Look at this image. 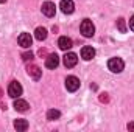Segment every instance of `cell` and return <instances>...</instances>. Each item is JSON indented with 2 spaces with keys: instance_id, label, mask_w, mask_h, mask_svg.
<instances>
[{
  "instance_id": "obj_1",
  "label": "cell",
  "mask_w": 134,
  "mask_h": 132,
  "mask_svg": "<svg viewBox=\"0 0 134 132\" xmlns=\"http://www.w3.org/2000/svg\"><path fill=\"white\" fill-rule=\"evenodd\" d=\"M80 30H81V34H83L84 37H92L94 33H95V27H94L92 20H89V19H84V20L81 22Z\"/></svg>"
},
{
  "instance_id": "obj_2",
  "label": "cell",
  "mask_w": 134,
  "mask_h": 132,
  "mask_svg": "<svg viewBox=\"0 0 134 132\" xmlns=\"http://www.w3.org/2000/svg\"><path fill=\"white\" fill-rule=\"evenodd\" d=\"M108 68H109L112 73H120V71L125 68V62H123V59H120V58H111V59L108 61Z\"/></svg>"
},
{
  "instance_id": "obj_3",
  "label": "cell",
  "mask_w": 134,
  "mask_h": 132,
  "mask_svg": "<svg viewBox=\"0 0 134 132\" xmlns=\"http://www.w3.org/2000/svg\"><path fill=\"white\" fill-rule=\"evenodd\" d=\"M22 86L17 82V81H11L9 82V86H8V95L11 97V98H19L20 95H22Z\"/></svg>"
},
{
  "instance_id": "obj_4",
  "label": "cell",
  "mask_w": 134,
  "mask_h": 132,
  "mask_svg": "<svg viewBox=\"0 0 134 132\" xmlns=\"http://www.w3.org/2000/svg\"><path fill=\"white\" fill-rule=\"evenodd\" d=\"M41 9H42V14L47 16V17H53L55 13H56V6H55L53 2H44Z\"/></svg>"
},
{
  "instance_id": "obj_5",
  "label": "cell",
  "mask_w": 134,
  "mask_h": 132,
  "mask_svg": "<svg viewBox=\"0 0 134 132\" xmlns=\"http://www.w3.org/2000/svg\"><path fill=\"white\" fill-rule=\"evenodd\" d=\"M66 89L69 92H76V90L80 89V79H78L76 76H67Z\"/></svg>"
},
{
  "instance_id": "obj_6",
  "label": "cell",
  "mask_w": 134,
  "mask_h": 132,
  "mask_svg": "<svg viewBox=\"0 0 134 132\" xmlns=\"http://www.w3.org/2000/svg\"><path fill=\"white\" fill-rule=\"evenodd\" d=\"M17 42L22 48H30L31 47V42H33V37L30 36V33H22L17 37Z\"/></svg>"
},
{
  "instance_id": "obj_7",
  "label": "cell",
  "mask_w": 134,
  "mask_h": 132,
  "mask_svg": "<svg viewBox=\"0 0 134 132\" xmlns=\"http://www.w3.org/2000/svg\"><path fill=\"white\" fill-rule=\"evenodd\" d=\"M27 73L33 78L34 81H39L41 76H42V70H41L37 65H34V64H30V65L27 67Z\"/></svg>"
},
{
  "instance_id": "obj_8",
  "label": "cell",
  "mask_w": 134,
  "mask_h": 132,
  "mask_svg": "<svg viewBox=\"0 0 134 132\" xmlns=\"http://www.w3.org/2000/svg\"><path fill=\"white\" fill-rule=\"evenodd\" d=\"M58 65H59V56H58L56 53L48 55V56L45 58V67H47V68H56Z\"/></svg>"
},
{
  "instance_id": "obj_9",
  "label": "cell",
  "mask_w": 134,
  "mask_h": 132,
  "mask_svg": "<svg viewBox=\"0 0 134 132\" xmlns=\"http://www.w3.org/2000/svg\"><path fill=\"white\" fill-rule=\"evenodd\" d=\"M63 61H64V65H66L67 68H72V67L76 65V62H78V56H76L75 53H66Z\"/></svg>"
},
{
  "instance_id": "obj_10",
  "label": "cell",
  "mask_w": 134,
  "mask_h": 132,
  "mask_svg": "<svg viewBox=\"0 0 134 132\" xmlns=\"http://www.w3.org/2000/svg\"><path fill=\"white\" fill-rule=\"evenodd\" d=\"M59 8L64 14H72L75 9V3H73V0H61Z\"/></svg>"
},
{
  "instance_id": "obj_11",
  "label": "cell",
  "mask_w": 134,
  "mask_h": 132,
  "mask_svg": "<svg viewBox=\"0 0 134 132\" xmlns=\"http://www.w3.org/2000/svg\"><path fill=\"white\" fill-rule=\"evenodd\" d=\"M58 45H59V48H61V50L67 51V50H70V48L73 47V42H72V39H70V37H67V36H61V37H59V40H58Z\"/></svg>"
},
{
  "instance_id": "obj_12",
  "label": "cell",
  "mask_w": 134,
  "mask_h": 132,
  "mask_svg": "<svg viewBox=\"0 0 134 132\" xmlns=\"http://www.w3.org/2000/svg\"><path fill=\"white\" fill-rule=\"evenodd\" d=\"M94 56H95V50H94L92 47L86 45V47H83V48H81V58H83L84 61H91Z\"/></svg>"
},
{
  "instance_id": "obj_13",
  "label": "cell",
  "mask_w": 134,
  "mask_h": 132,
  "mask_svg": "<svg viewBox=\"0 0 134 132\" xmlns=\"http://www.w3.org/2000/svg\"><path fill=\"white\" fill-rule=\"evenodd\" d=\"M28 107H30V106H28V103H27L25 99H19L17 98L16 101H14V109H16L17 112H27Z\"/></svg>"
},
{
  "instance_id": "obj_14",
  "label": "cell",
  "mask_w": 134,
  "mask_h": 132,
  "mask_svg": "<svg viewBox=\"0 0 134 132\" xmlns=\"http://www.w3.org/2000/svg\"><path fill=\"white\" fill-rule=\"evenodd\" d=\"M14 128L17 129V131H27L28 129V121L27 120H16L14 121Z\"/></svg>"
},
{
  "instance_id": "obj_15",
  "label": "cell",
  "mask_w": 134,
  "mask_h": 132,
  "mask_svg": "<svg viewBox=\"0 0 134 132\" xmlns=\"http://www.w3.org/2000/svg\"><path fill=\"white\" fill-rule=\"evenodd\" d=\"M34 37H36L37 40H44V39L47 37V30H45L44 27L36 28V31H34Z\"/></svg>"
},
{
  "instance_id": "obj_16",
  "label": "cell",
  "mask_w": 134,
  "mask_h": 132,
  "mask_svg": "<svg viewBox=\"0 0 134 132\" xmlns=\"http://www.w3.org/2000/svg\"><path fill=\"white\" fill-rule=\"evenodd\" d=\"M59 117H61V112H59V110H56V109H50V110L47 112V120H50V121L58 120Z\"/></svg>"
},
{
  "instance_id": "obj_17",
  "label": "cell",
  "mask_w": 134,
  "mask_h": 132,
  "mask_svg": "<svg viewBox=\"0 0 134 132\" xmlns=\"http://www.w3.org/2000/svg\"><path fill=\"white\" fill-rule=\"evenodd\" d=\"M117 27H119V30H120L122 33H125V31H126V25H125V19H119V20H117Z\"/></svg>"
},
{
  "instance_id": "obj_18",
  "label": "cell",
  "mask_w": 134,
  "mask_h": 132,
  "mask_svg": "<svg viewBox=\"0 0 134 132\" xmlns=\"http://www.w3.org/2000/svg\"><path fill=\"white\" fill-rule=\"evenodd\" d=\"M34 56H33V53L31 51H27V53H22V59L24 61H31Z\"/></svg>"
},
{
  "instance_id": "obj_19",
  "label": "cell",
  "mask_w": 134,
  "mask_h": 132,
  "mask_svg": "<svg viewBox=\"0 0 134 132\" xmlns=\"http://www.w3.org/2000/svg\"><path fill=\"white\" fill-rule=\"evenodd\" d=\"M130 30L134 31V14L131 16V19H130Z\"/></svg>"
},
{
  "instance_id": "obj_20",
  "label": "cell",
  "mask_w": 134,
  "mask_h": 132,
  "mask_svg": "<svg viewBox=\"0 0 134 132\" xmlns=\"http://www.w3.org/2000/svg\"><path fill=\"white\" fill-rule=\"evenodd\" d=\"M128 129L134 132V121H131V123H128Z\"/></svg>"
},
{
  "instance_id": "obj_21",
  "label": "cell",
  "mask_w": 134,
  "mask_h": 132,
  "mask_svg": "<svg viewBox=\"0 0 134 132\" xmlns=\"http://www.w3.org/2000/svg\"><path fill=\"white\" fill-rule=\"evenodd\" d=\"M45 53H47V51H45V50H39V55H41V56H44V55H45Z\"/></svg>"
},
{
  "instance_id": "obj_22",
  "label": "cell",
  "mask_w": 134,
  "mask_h": 132,
  "mask_svg": "<svg viewBox=\"0 0 134 132\" xmlns=\"http://www.w3.org/2000/svg\"><path fill=\"white\" fill-rule=\"evenodd\" d=\"M100 99L101 101H108V97H106V95H104V97H100Z\"/></svg>"
},
{
  "instance_id": "obj_23",
  "label": "cell",
  "mask_w": 134,
  "mask_h": 132,
  "mask_svg": "<svg viewBox=\"0 0 134 132\" xmlns=\"http://www.w3.org/2000/svg\"><path fill=\"white\" fill-rule=\"evenodd\" d=\"M5 2H6V0H0V3H5Z\"/></svg>"
}]
</instances>
